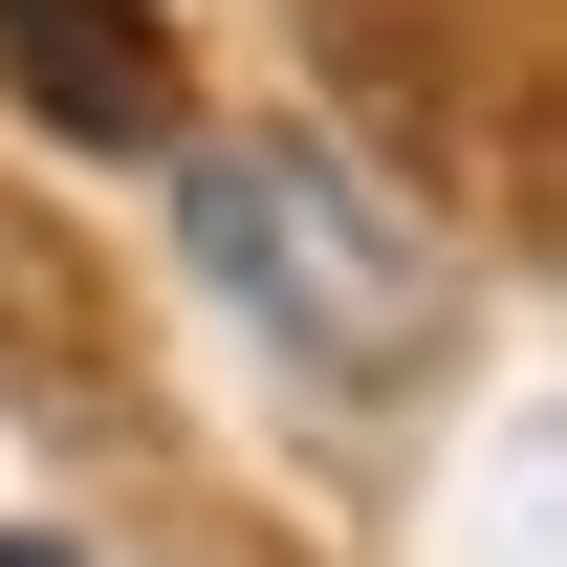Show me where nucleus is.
Masks as SVG:
<instances>
[{"instance_id":"f257e3e1","label":"nucleus","mask_w":567,"mask_h":567,"mask_svg":"<svg viewBox=\"0 0 567 567\" xmlns=\"http://www.w3.org/2000/svg\"><path fill=\"white\" fill-rule=\"evenodd\" d=\"M175 218H197V262L262 306L284 350L350 371V393H393V371L458 350V262L371 197L350 153H284V132H262V153H197V175H175Z\"/></svg>"},{"instance_id":"f03ea898","label":"nucleus","mask_w":567,"mask_h":567,"mask_svg":"<svg viewBox=\"0 0 567 567\" xmlns=\"http://www.w3.org/2000/svg\"><path fill=\"white\" fill-rule=\"evenodd\" d=\"M0 66L66 153H153L175 132V44H153V0H0Z\"/></svg>"},{"instance_id":"7ed1b4c3","label":"nucleus","mask_w":567,"mask_h":567,"mask_svg":"<svg viewBox=\"0 0 567 567\" xmlns=\"http://www.w3.org/2000/svg\"><path fill=\"white\" fill-rule=\"evenodd\" d=\"M0 567H87V546H0Z\"/></svg>"}]
</instances>
